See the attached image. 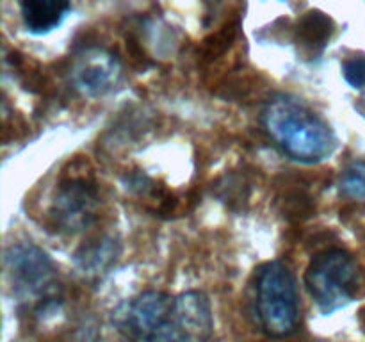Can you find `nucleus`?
Returning a JSON list of instances; mask_svg holds the SVG:
<instances>
[{
	"label": "nucleus",
	"instance_id": "0eeeda50",
	"mask_svg": "<svg viewBox=\"0 0 365 342\" xmlns=\"http://www.w3.org/2000/svg\"><path fill=\"white\" fill-rule=\"evenodd\" d=\"M120 64L109 53L96 50L77 61L71 71L75 89L86 96H102L109 93L120 81Z\"/></svg>",
	"mask_w": 365,
	"mask_h": 342
},
{
	"label": "nucleus",
	"instance_id": "20e7f679",
	"mask_svg": "<svg viewBox=\"0 0 365 342\" xmlns=\"http://www.w3.org/2000/svg\"><path fill=\"white\" fill-rule=\"evenodd\" d=\"M4 267L14 294L24 301L43 299L53 291L56 267L50 256L32 242H16L4 253Z\"/></svg>",
	"mask_w": 365,
	"mask_h": 342
},
{
	"label": "nucleus",
	"instance_id": "ddd939ff",
	"mask_svg": "<svg viewBox=\"0 0 365 342\" xmlns=\"http://www.w3.org/2000/svg\"><path fill=\"white\" fill-rule=\"evenodd\" d=\"M342 75L344 81L353 89L365 88V56H351L342 63Z\"/></svg>",
	"mask_w": 365,
	"mask_h": 342
},
{
	"label": "nucleus",
	"instance_id": "7ed1b4c3",
	"mask_svg": "<svg viewBox=\"0 0 365 342\" xmlns=\"http://www.w3.org/2000/svg\"><path fill=\"white\" fill-rule=\"evenodd\" d=\"M305 285L321 312H337L359 294L360 273L356 260L346 249H324L310 260L305 271Z\"/></svg>",
	"mask_w": 365,
	"mask_h": 342
},
{
	"label": "nucleus",
	"instance_id": "4468645a",
	"mask_svg": "<svg viewBox=\"0 0 365 342\" xmlns=\"http://www.w3.org/2000/svg\"><path fill=\"white\" fill-rule=\"evenodd\" d=\"M148 342H189V338L178 328V324L173 319H170Z\"/></svg>",
	"mask_w": 365,
	"mask_h": 342
},
{
	"label": "nucleus",
	"instance_id": "39448f33",
	"mask_svg": "<svg viewBox=\"0 0 365 342\" xmlns=\"http://www.w3.org/2000/svg\"><path fill=\"white\" fill-rule=\"evenodd\" d=\"M175 298L163 291H145L123 303L114 314L120 331L134 341L148 342L173 316Z\"/></svg>",
	"mask_w": 365,
	"mask_h": 342
},
{
	"label": "nucleus",
	"instance_id": "f8f14e48",
	"mask_svg": "<svg viewBox=\"0 0 365 342\" xmlns=\"http://www.w3.org/2000/svg\"><path fill=\"white\" fill-rule=\"evenodd\" d=\"M341 191L349 198H365V159H355L341 175Z\"/></svg>",
	"mask_w": 365,
	"mask_h": 342
},
{
	"label": "nucleus",
	"instance_id": "9b49d317",
	"mask_svg": "<svg viewBox=\"0 0 365 342\" xmlns=\"http://www.w3.org/2000/svg\"><path fill=\"white\" fill-rule=\"evenodd\" d=\"M118 256V242L113 237H102L91 244H84L75 255L78 269L86 274H100L109 269Z\"/></svg>",
	"mask_w": 365,
	"mask_h": 342
},
{
	"label": "nucleus",
	"instance_id": "f257e3e1",
	"mask_svg": "<svg viewBox=\"0 0 365 342\" xmlns=\"http://www.w3.org/2000/svg\"><path fill=\"white\" fill-rule=\"evenodd\" d=\"M262 127L289 159L317 164L330 159L337 138L330 125L307 103L292 96H274L262 110Z\"/></svg>",
	"mask_w": 365,
	"mask_h": 342
},
{
	"label": "nucleus",
	"instance_id": "9d476101",
	"mask_svg": "<svg viewBox=\"0 0 365 342\" xmlns=\"http://www.w3.org/2000/svg\"><path fill=\"white\" fill-rule=\"evenodd\" d=\"M335 32V24L323 11H309L296 25V41L307 56H319L330 43Z\"/></svg>",
	"mask_w": 365,
	"mask_h": 342
},
{
	"label": "nucleus",
	"instance_id": "1a4fd4ad",
	"mask_svg": "<svg viewBox=\"0 0 365 342\" xmlns=\"http://www.w3.org/2000/svg\"><path fill=\"white\" fill-rule=\"evenodd\" d=\"M70 9V0H21L20 6L25 28L36 36L56 31Z\"/></svg>",
	"mask_w": 365,
	"mask_h": 342
},
{
	"label": "nucleus",
	"instance_id": "6e6552de",
	"mask_svg": "<svg viewBox=\"0 0 365 342\" xmlns=\"http://www.w3.org/2000/svg\"><path fill=\"white\" fill-rule=\"evenodd\" d=\"M171 319L178 324L189 342H209L214 331L210 301L203 292L187 291L175 298Z\"/></svg>",
	"mask_w": 365,
	"mask_h": 342
},
{
	"label": "nucleus",
	"instance_id": "423d86ee",
	"mask_svg": "<svg viewBox=\"0 0 365 342\" xmlns=\"http://www.w3.org/2000/svg\"><path fill=\"white\" fill-rule=\"evenodd\" d=\"M96 209H98L96 185L88 178H70L57 187L50 216L53 223L63 230L77 232L95 219Z\"/></svg>",
	"mask_w": 365,
	"mask_h": 342
},
{
	"label": "nucleus",
	"instance_id": "f03ea898",
	"mask_svg": "<svg viewBox=\"0 0 365 342\" xmlns=\"http://www.w3.org/2000/svg\"><path fill=\"white\" fill-rule=\"evenodd\" d=\"M255 310L269 337L284 338L298 331L302 301L294 273L284 260H269L257 269Z\"/></svg>",
	"mask_w": 365,
	"mask_h": 342
}]
</instances>
